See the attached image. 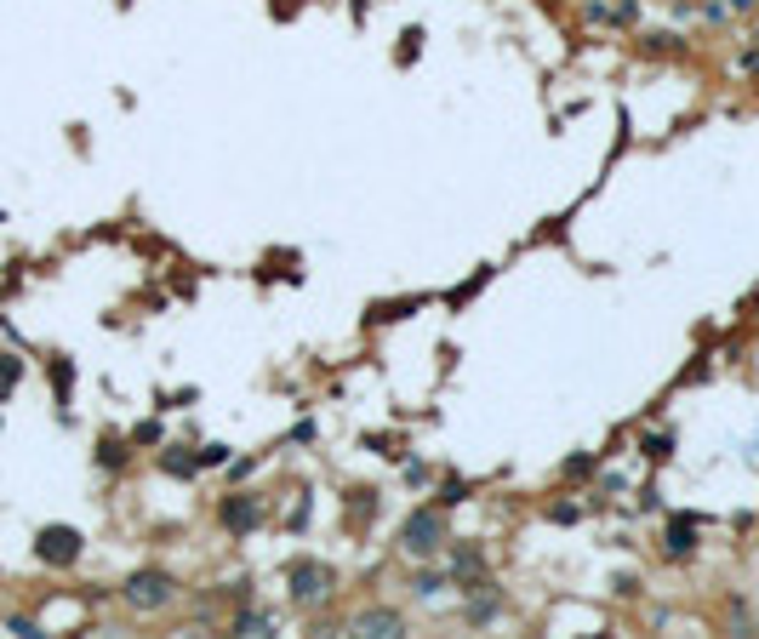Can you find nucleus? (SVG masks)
Returning <instances> with one entry per match:
<instances>
[{
  "label": "nucleus",
  "instance_id": "obj_7",
  "mask_svg": "<svg viewBox=\"0 0 759 639\" xmlns=\"http://www.w3.org/2000/svg\"><path fill=\"white\" fill-rule=\"evenodd\" d=\"M691 548H696V531H691V520H674V525H668V537H662V554L686 559Z\"/></svg>",
  "mask_w": 759,
  "mask_h": 639
},
{
  "label": "nucleus",
  "instance_id": "obj_8",
  "mask_svg": "<svg viewBox=\"0 0 759 639\" xmlns=\"http://www.w3.org/2000/svg\"><path fill=\"white\" fill-rule=\"evenodd\" d=\"M269 628H274V622L263 617V611H240L235 617V634H269Z\"/></svg>",
  "mask_w": 759,
  "mask_h": 639
},
{
  "label": "nucleus",
  "instance_id": "obj_3",
  "mask_svg": "<svg viewBox=\"0 0 759 639\" xmlns=\"http://www.w3.org/2000/svg\"><path fill=\"white\" fill-rule=\"evenodd\" d=\"M291 600L298 605H325L332 600V571L315 566V559H303V566L291 571Z\"/></svg>",
  "mask_w": 759,
  "mask_h": 639
},
{
  "label": "nucleus",
  "instance_id": "obj_1",
  "mask_svg": "<svg viewBox=\"0 0 759 639\" xmlns=\"http://www.w3.org/2000/svg\"><path fill=\"white\" fill-rule=\"evenodd\" d=\"M400 548H406L411 559H434L445 548V520H440V508H417L406 514V525H400Z\"/></svg>",
  "mask_w": 759,
  "mask_h": 639
},
{
  "label": "nucleus",
  "instance_id": "obj_9",
  "mask_svg": "<svg viewBox=\"0 0 759 639\" xmlns=\"http://www.w3.org/2000/svg\"><path fill=\"white\" fill-rule=\"evenodd\" d=\"M754 40H759V35H754ZM754 52H759V46H754Z\"/></svg>",
  "mask_w": 759,
  "mask_h": 639
},
{
  "label": "nucleus",
  "instance_id": "obj_5",
  "mask_svg": "<svg viewBox=\"0 0 759 639\" xmlns=\"http://www.w3.org/2000/svg\"><path fill=\"white\" fill-rule=\"evenodd\" d=\"M217 520H223L229 531H252V525H257V497H223Z\"/></svg>",
  "mask_w": 759,
  "mask_h": 639
},
{
  "label": "nucleus",
  "instance_id": "obj_6",
  "mask_svg": "<svg viewBox=\"0 0 759 639\" xmlns=\"http://www.w3.org/2000/svg\"><path fill=\"white\" fill-rule=\"evenodd\" d=\"M406 622H400V611H360L354 617V634H400Z\"/></svg>",
  "mask_w": 759,
  "mask_h": 639
},
{
  "label": "nucleus",
  "instance_id": "obj_4",
  "mask_svg": "<svg viewBox=\"0 0 759 639\" xmlns=\"http://www.w3.org/2000/svg\"><path fill=\"white\" fill-rule=\"evenodd\" d=\"M74 554H81V537H74L69 525H52V531H40V559H52V566H69Z\"/></svg>",
  "mask_w": 759,
  "mask_h": 639
},
{
  "label": "nucleus",
  "instance_id": "obj_2",
  "mask_svg": "<svg viewBox=\"0 0 759 639\" xmlns=\"http://www.w3.org/2000/svg\"><path fill=\"white\" fill-rule=\"evenodd\" d=\"M172 594H177V583L166 571H132L126 588H120V600L132 611H160V605H172Z\"/></svg>",
  "mask_w": 759,
  "mask_h": 639
}]
</instances>
